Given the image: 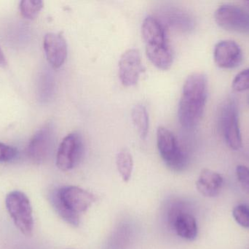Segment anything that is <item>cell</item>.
I'll return each instance as SVG.
<instances>
[{"mask_svg": "<svg viewBox=\"0 0 249 249\" xmlns=\"http://www.w3.org/2000/svg\"><path fill=\"white\" fill-rule=\"evenodd\" d=\"M208 92V78L203 73H194L186 79L178 109V121L182 127L194 128L201 121Z\"/></svg>", "mask_w": 249, "mask_h": 249, "instance_id": "cell-1", "label": "cell"}, {"mask_svg": "<svg viewBox=\"0 0 249 249\" xmlns=\"http://www.w3.org/2000/svg\"><path fill=\"white\" fill-rule=\"evenodd\" d=\"M51 203L60 217L72 227H78L80 216L96 202V197L75 186H65L55 190Z\"/></svg>", "mask_w": 249, "mask_h": 249, "instance_id": "cell-2", "label": "cell"}, {"mask_svg": "<svg viewBox=\"0 0 249 249\" xmlns=\"http://www.w3.org/2000/svg\"><path fill=\"white\" fill-rule=\"evenodd\" d=\"M7 212L23 235L32 236L34 230L33 211L29 197L23 192L13 191L5 198Z\"/></svg>", "mask_w": 249, "mask_h": 249, "instance_id": "cell-3", "label": "cell"}, {"mask_svg": "<svg viewBox=\"0 0 249 249\" xmlns=\"http://www.w3.org/2000/svg\"><path fill=\"white\" fill-rule=\"evenodd\" d=\"M157 144L165 165L175 172H181L187 165V156L174 134L164 127L157 130Z\"/></svg>", "mask_w": 249, "mask_h": 249, "instance_id": "cell-4", "label": "cell"}, {"mask_svg": "<svg viewBox=\"0 0 249 249\" xmlns=\"http://www.w3.org/2000/svg\"><path fill=\"white\" fill-rule=\"evenodd\" d=\"M219 126L222 135L231 149L238 151L242 146L238 104L234 98H228L221 105Z\"/></svg>", "mask_w": 249, "mask_h": 249, "instance_id": "cell-5", "label": "cell"}, {"mask_svg": "<svg viewBox=\"0 0 249 249\" xmlns=\"http://www.w3.org/2000/svg\"><path fill=\"white\" fill-rule=\"evenodd\" d=\"M55 127L52 122L45 124L32 137L27 148V156L33 163L39 165L48 160L55 144Z\"/></svg>", "mask_w": 249, "mask_h": 249, "instance_id": "cell-6", "label": "cell"}, {"mask_svg": "<svg viewBox=\"0 0 249 249\" xmlns=\"http://www.w3.org/2000/svg\"><path fill=\"white\" fill-rule=\"evenodd\" d=\"M84 150L83 137L77 132L70 133L63 139L56 155V166L61 171L74 169L81 159Z\"/></svg>", "mask_w": 249, "mask_h": 249, "instance_id": "cell-7", "label": "cell"}, {"mask_svg": "<svg viewBox=\"0 0 249 249\" xmlns=\"http://www.w3.org/2000/svg\"><path fill=\"white\" fill-rule=\"evenodd\" d=\"M214 19L216 23L225 30L249 34V12L239 6L221 5L215 11Z\"/></svg>", "mask_w": 249, "mask_h": 249, "instance_id": "cell-8", "label": "cell"}, {"mask_svg": "<svg viewBox=\"0 0 249 249\" xmlns=\"http://www.w3.org/2000/svg\"><path fill=\"white\" fill-rule=\"evenodd\" d=\"M118 67L120 80L124 86H135L139 81L141 74L145 72L140 53L136 48L124 51L120 58Z\"/></svg>", "mask_w": 249, "mask_h": 249, "instance_id": "cell-9", "label": "cell"}, {"mask_svg": "<svg viewBox=\"0 0 249 249\" xmlns=\"http://www.w3.org/2000/svg\"><path fill=\"white\" fill-rule=\"evenodd\" d=\"M213 58L218 67L222 69H233L243 61V51L236 42L231 39L219 41L213 50Z\"/></svg>", "mask_w": 249, "mask_h": 249, "instance_id": "cell-10", "label": "cell"}, {"mask_svg": "<svg viewBox=\"0 0 249 249\" xmlns=\"http://www.w3.org/2000/svg\"><path fill=\"white\" fill-rule=\"evenodd\" d=\"M44 51L51 67L60 68L65 62L68 54L67 41L60 33L49 32L44 37Z\"/></svg>", "mask_w": 249, "mask_h": 249, "instance_id": "cell-11", "label": "cell"}, {"mask_svg": "<svg viewBox=\"0 0 249 249\" xmlns=\"http://www.w3.org/2000/svg\"><path fill=\"white\" fill-rule=\"evenodd\" d=\"M171 219L173 228L180 238L190 241L197 238V225L193 215L178 211L173 213Z\"/></svg>", "mask_w": 249, "mask_h": 249, "instance_id": "cell-12", "label": "cell"}, {"mask_svg": "<svg viewBox=\"0 0 249 249\" xmlns=\"http://www.w3.org/2000/svg\"><path fill=\"white\" fill-rule=\"evenodd\" d=\"M142 34L146 45H168L163 26L153 16H147L143 20Z\"/></svg>", "mask_w": 249, "mask_h": 249, "instance_id": "cell-13", "label": "cell"}, {"mask_svg": "<svg viewBox=\"0 0 249 249\" xmlns=\"http://www.w3.org/2000/svg\"><path fill=\"white\" fill-rule=\"evenodd\" d=\"M223 184V178L220 174L209 169L201 171L196 182L197 191L206 197L218 195Z\"/></svg>", "mask_w": 249, "mask_h": 249, "instance_id": "cell-14", "label": "cell"}, {"mask_svg": "<svg viewBox=\"0 0 249 249\" xmlns=\"http://www.w3.org/2000/svg\"><path fill=\"white\" fill-rule=\"evenodd\" d=\"M146 54L151 62L162 70L171 67L174 61V54L168 45H146Z\"/></svg>", "mask_w": 249, "mask_h": 249, "instance_id": "cell-15", "label": "cell"}, {"mask_svg": "<svg viewBox=\"0 0 249 249\" xmlns=\"http://www.w3.org/2000/svg\"><path fill=\"white\" fill-rule=\"evenodd\" d=\"M131 118L141 138L145 140L149 132V115L146 107L142 104L135 105L132 109Z\"/></svg>", "mask_w": 249, "mask_h": 249, "instance_id": "cell-16", "label": "cell"}, {"mask_svg": "<svg viewBox=\"0 0 249 249\" xmlns=\"http://www.w3.org/2000/svg\"><path fill=\"white\" fill-rule=\"evenodd\" d=\"M116 165L123 181L127 182L131 178L133 169V156L127 149H124L118 152Z\"/></svg>", "mask_w": 249, "mask_h": 249, "instance_id": "cell-17", "label": "cell"}, {"mask_svg": "<svg viewBox=\"0 0 249 249\" xmlns=\"http://www.w3.org/2000/svg\"><path fill=\"white\" fill-rule=\"evenodd\" d=\"M44 7V2L40 0H24L20 2V12L25 19L33 20L37 17Z\"/></svg>", "mask_w": 249, "mask_h": 249, "instance_id": "cell-18", "label": "cell"}, {"mask_svg": "<svg viewBox=\"0 0 249 249\" xmlns=\"http://www.w3.org/2000/svg\"><path fill=\"white\" fill-rule=\"evenodd\" d=\"M232 216L235 222L244 228H249V206L240 204L232 211Z\"/></svg>", "mask_w": 249, "mask_h": 249, "instance_id": "cell-19", "label": "cell"}, {"mask_svg": "<svg viewBox=\"0 0 249 249\" xmlns=\"http://www.w3.org/2000/svg\"><path fill=\"white\" fill-rule=\"evenodd\" d=\"M232 87L236 92L249 90V68L238 73L232 80Z\"/></svg>", "mask_w": 249, "mask_h": 249, "instance_id": "cell-20", "label": "cell"}, {"mask_svg": "<svg viewBox=\"0 0 249 249\" xmlns=\"http://www.w3.org/2000/svg\"><path fill=\"white\" fill-rule=\"evenodd\" d=\"M236 174L243 190L249 194V168L244 165H238Z\"/></svg>", "mask_w": 249, "mask_h": 249, "instance_id": "cell-21", "label": "cell"}, {"mask_svg": "<svg viewBox=\"0 0 249 249\" xmlns=\"http://www.w3.org/2000/svg\"><path fill=\"white\" fill-rule=\"evenodd\" d=\"M18 151L12 146L0 143V162H7L16 157Z\"/></svg>", "mask_w": 249, "mask_h": 249, "instance_id": "cell-22", "label": "cell"}, {"mask_svg": "<svg viewBox=\"0 0 249 249\" xmlns=\"http://www.w3.org/2000/svg\"><path fill=\"white\" fill-rule=\"evenodd\" d=\"M7 64V62L5 56H4V53H3L2 50L0 47V67H5Z\"/></svg>", "mask_w": 249, "mask_h": 249, "instance_id": "cell-23", "label": "cell"}, {"mask_svg": "<svg viewBox=\"0 0 249 249\" xmlns=\"http://www.w3.org/2000/svg\"></svg>", "mask_w": 249, "mask_h": 249, "instance_id": "cell-24", "label": "cell"}]
</instances>
